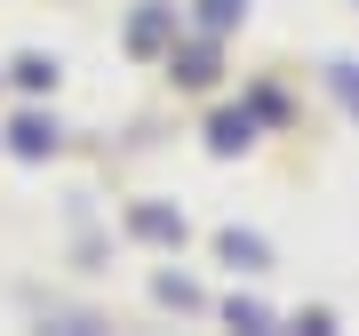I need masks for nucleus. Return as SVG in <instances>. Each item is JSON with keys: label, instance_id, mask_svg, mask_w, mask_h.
<instances>
[{"label": "nucleus", "instance_id": "nucleus-1", "mask_svg": "<svg viewBox=\"0 0 359 336\" xmlns=\"http://www.w3.org/2000/svg\"><path fill=\"white\" fill-rule=\"evenodd\" d=\"M168 65H176L184 89H208V80H216V49H184V56H168Z\"/></svg>", "mask_w": 359, "mask_h": 336}, {"label": "nucleus", "instance_id": "nucleus-2", "mask_svg": "<svg viewBox=\"0 0 359 336\" xmlns=\"http://www.w3.org/2000/svg\"><path fill=\"white\" fill-rule=\"evenodd\" d=\"M136 233H144V240H184V217H168V208H136Z\"/></svg>", "mask_w": 359, "mask_h": 336}, {"label": "nucleus", "instance_id": "nucleus-3", "mask_svg": "<svg viewBox=\"0 0 359 336\" xmlns=\"http://www.w3.org/2000/svg\"><path fill=\"white\" fill-rule=\"evenodd\" d=\"M128 40H136V49H144V56H152V49H160V40H168V8H144Z\"/></svg>", "mask_w": 359, "mask_h": 336}, {"label": "nucleus", "instance_id": "nucleus-4", "mask_svg": "<svg viewBox=\"0 0 359 336\" xmlns=\"http://www.w3.org/2000/svg\"><path fill=\"white\" fill-rule=\"evenodd\" d=\"M240 144H248V112H224L216 120V153H240Z\"/></svg>", "mask_w": 359, "mask_h": 336}, {"label": "nucleus", "instance_id": "nucleus-5", "mask_svg": "<svg viewBox=\"0 0 359 336\" xmlns=\"http://www.w3.org/2000/svg\"><path fill=\"white\" fill-rule=\"evenodd\" d=\"M48 136H56L48 120H16V153H48Z\"/></svg>", "mask_w": 359, "mask_h": 336}, {"label": "nucleus", "instance_id": "nucleus-6", "mask_svg": "<svg viewBox=\"0 0 359 336\" xmlns=\"http://www.w3.org/2000/svg\"><path fill=\"white\" fill-rule=\"evenodd\" d=\"M240 8H248V0H200V25H216V32H224Z\"/></svg>", "mask_w": 359, "mask_h": 336}, {"label": "nucleus", "instance_id": "nucleus-7", "mask_svg": "<svg viewBox=\"0 0 359 336\" xmlns=\"http://www.w3.org/2000/svg\"><path fill=\"white\" fill-rule=\"evenodd\" d=\"M344 96H351V104H359V72H344Z\"/></svg>", "mask_w": 359, "mask_h": 336}]
</instances>
